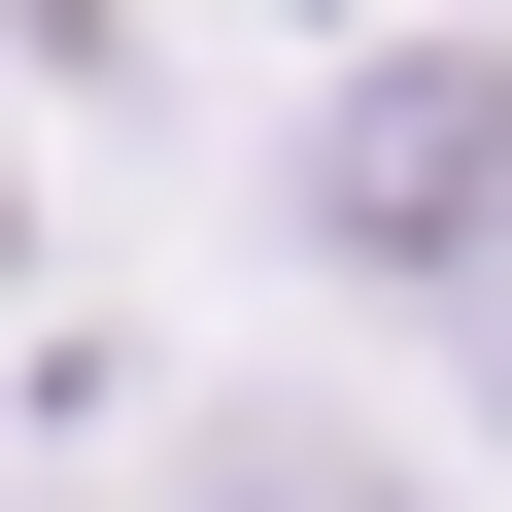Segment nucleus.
Returning a JSON list of instances; mask_svg holds the SVG:
<instances>
[{
    "label": "nucleus",
    "instance_id": "obj_1",
    "mask_svg": "<svg viewBox=\"0 0 512 512\" xmlns=\"http://www.w3.org/2000/svg\"><path fill=\"white\" fill-rule=\"evenodd\" d=\"M342 205H376V239H512V69H410V103L342 137Z\"/></svg>",
    "mask_w": 512,
    "mask_h": 512
}]
</instances>
